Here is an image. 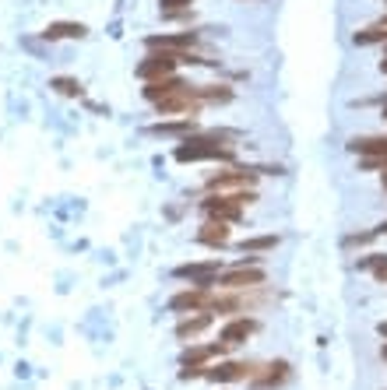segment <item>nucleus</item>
Wrapping results in <instances>:
<instances>
[{
    "label": "nucleus",
    "instance_id": "5701e85b",
    "mask_svg": "<svg viewBox=\"0 0 387 390\" xmlns=\"http://www.w3.org/2000/svg\"><path fill=\"white\" fill-rule=\"evenodd\" d=\"M279 246V236H257V239H243V250L250 253H264V250H274Z\"/></svg>",
    "mask_w": 387,
    "mask_h": 390
},
{
    "label": "nucleus",
    "instance_id": "0eeeda50",
    "mask_svg": "<svg viewBox=\"0 0 387 390\" xmlns=\"http://www.w3.org/2000/svg\"><path fill=\"white\" fill-rule=\"evenodd\" d=\"M257 183V173H247V169H226L208 180V190L211 194H240V190H254Z\"/></svg>",
    "mask_w": 387,
    "mask_h": 390
},
{
    "label": "nucleus",
    "instance_id": "412c9836",
    "mask_svg": "<svg viewBox=\"0 0 387 390\" xmlns=\"http://www.w3.org/2000/svg\"><path fill=\"white\" fill-rule=\"evenodd\" d=\"M359 267H370L377 282H387V257H384V253H370V257H363V260H359Z\"/></svg>",
    "mask_w": 387,
    "mask_h": 390
},
{
    "label": "nucleus",
    "instance_id": "aec40b11",
    "mask_svg": "<svg viewBox=\"0 0 387 390\" xmlns=\"http://www.w3.org/2000/svg\"><path fill=\"white\" fill-rule=\"evenodd\" d=\"M373 42H384V46H387V22H384V25H373V28L356 32V46H373Z\"/></svg>",
    "mask_w": 387,
    "mask_h": 390
},
{
    "label": "nucleus",
    "instance_id": "393cba45",
    "mask_svg": "<svg viewBox=\"0 0 387 390\" xmlns=\"http://www.w3.org/2000/svg\"><path fill=\"white\" fill-rule=\"evenodd\" d=\"M377 330H380V338H387V323H380Z\"/></svg>",
    "mask_w": 387,
    "mask_h": 390
},
{
    "label": "nucleus",
    "instance_id": "4be33fe9",
    "mask_svg": "<svg viewBox=\"0 0 387 390\" xmlns=\"http://www.w3.org/2000/svg\"><path fill=\"white\" fill-rule=\"evenodd\" d=\"M49 88H53V92H60V95H67V99H81V85H78L74 78H53V81H49Z\"/></svg>",
    "mask_w": 387,
    "mask_h": 390
},
{
    "label": "nucleus",
    "instance_id": "4468645a",
    "mask_svg": "<svg viewBox=\"0 0 387 390\" xmlns=\"http://www.w3.org/2000/svg\"><path fill=\"white\" fill-rule=\"evenodd\" d=\"M208 327H211V313H190V316H183L176 323V338L180 341H194L197 334H204Z\"/></svg>",
    "mask_w": 387,
    "mask_h": 390
},
{
    "label": "nucleus",
    "instance_id": "423d86ee",
    "mask_svg": "<svg viewBox=\"0 0 387 390\" xmlns=\"http://www.w3.org/2000/svg\"><path fill=\"white\" fill-rule=\"evenodd\" d=\"M211 306H215V292L211 289H201V285L183 289V292H176L170 299V310L173 313H211Z\"/></svg>",
    "mask_w": 387,
    "mask_h": 390
},
{
    "label": "nucleus",
    "instance_id": "7ed1b4c3",
    "mask_svg": "<svg viewBox=\"0 0 387 390\" xmlns=\"http://www.w3.org/2000/svg\"><path fill=\"white\" fill-rule=\"evenodd\" d=\"M215 285H218V289H226V292L261 289V285H264V271H261V267H250V264H236L233 271L218 274V278H215Z\"/></svg>",
    "mask_w": 387,
    "mask_h": 390
},
{
    "label": "nucleus",
    "instance_id": "ddd939ff",
    "mask_svg": "<svg viewBox=\"0 0 387 390\" xmlns=\"http://www.w3.org/2000/svg\"><path fill=\"white\" fill-rule=\"evenodd\" d=\"M180 88H187V81H180L176 74H170V78H162V81H148V85H145V99L155 105V102H162V99L176 95Z\"/></svg>",
    "mask_w": 387,
    "mask_h": 390
},
{
    "label": "nucleus",
    "instance_id": "20e7f679",
    "mask_svg": "<svg viewBox=\"0 0 387 390\" xmlns=\"http://www.w3.org/2000/svg\"><path fill=\"white\" fill-rule=\"evenodd\" d=\"M229 352V345L226 341H215V345H190L187 352H183V380H190V376H204V369H208V359H215V355H226Z\"/></svg>",
    "mask_w": 387,
    "mask_h": 390
},
{
    "label": "nucleus",
    "instance_id": "c85d7f7f",
    "mask_svg": "<svg viewBox=\"0 0 387 390\" xmlns=\"http://www.w3.org/2000/svg\"><path fill=\"white\" fill-rule=\"evenodd\" d=\"M384 117H387V105H384Z\"/></svg>",
    "mask_w": 387,
    "mask_h": 390
},
{
    "label": "nucleus",
    "instance_id": "9b49d317",
    "mask_svg": "<svg viewBox=\"0 0 387 390\" xmlns=\"http://www.w3.org/2000/svg\"><path fill=\"white\" fill-rule=\"evenodd\" d=\"M197 243H204V246H226L229 243V221L208 218L204 226L197 229Z\"/></svg>",
    "mask_w": 387,
    "mask_h": 390
},
{
    "label": "nucleus",
    "instance_id": "f8f14e48",
    "mask_svg": "<svg viewBox=\"0 0 387 390\" xmlns=\"http://www.w3.org/2000/svg\"><path fill=\"white\" fill-rule=\"evenodd\" d=\"M257 330V320H250V316H236V320H229L226 327H222V341L233 348V345H243L250 334Z\"/></svg>",
    "mask_w": 387,
    "mask_h": 390
},
{
    "label": "nucleus",
    "instance_id": "39448f33",
    "mask_svg": "<svg viewBox=\"0 0 387 390\" xmlns=\"http://www.w3.org/2000/svg\"><path fill=\"white\" fill-rule=\"evenodd\" d=\"M204 102H201V95H197V88H180L176 95H170V99H162V102H155V109L162 117H197V109H201Z\"/></svg>",
    "mask_w": 387,
    "mask_h": 390
},
{
    "label": "nucleus",
    "instance_id": "1a4fd4ad",
    "mask_svg": "<svg viewBox=\"0 0 387 390\" xmlns=\"http://www.w3.org/2000/svg\"><path fill=\"white\" fill-rule=\"evenodd\" d=\"M254 373H257V366H250V362H218V366L204 369V376H208V380H215V383H233V380H250Z\"/></svg>",
    "mask_w": 387,
    "mask_h": 390
},
{
    "label": "nucleus",
    "instance_id": "b1692460",
    "mask_svg": "<svg viewBox=\"0 0 387 390\" xmlns=\"http://www.w3.org/2000/svg\"><path fill=\"white\" fill-rule=\"evenodd\" d=\"M194 0H158V8L162 11H190Z\"/></svg>",
    "mask_w": 387,
    "mask_h": 390
},
{
    "label": "nucleus",
    "instance_id": "6e6552de",
    "mask_svg": "<svg viewBox=\"0 0 387 390\" xmlns=\"http://www.w3.org/2000/svg\"><path fill=\"white\" fill-rule=\"evenodd\" d=\"M218 274H222V264L218 260H194V264H180L176 267V278H190V282L201 285V289H215Z\"/></svg>",
    "mask_w": 387,
    "mask_h": 390
},
{
    "label": "nucleus",
    "instance_id": "dca6fc26",
    "mask_svg": "<svg viewBox=\"0 0 387 390\" xmlns=\"http://www.w3.org/2000/svg\"><path fill=\"white\" fill-rule=\"evenodd\" d=\"M42 35H46L49 42H57V39H85L88 28H85L81 22H53V25H46Z\"/></svg>",
    "mask_w": 387,
    "mask_h": 390
},
{
    "label": "nucleus",
    "instance_id": "cd10ccee",
    "mask_svg": "<svg viewBox=\"0 0 387 390\" xmlns=\"http://www.w3.org/2000/svg\"><path fill=\"white\" fill-rule=\"evenodd\" d=\"M384 190H387V173H384Z\"/></svg>",
    "mask_w": 387,
    "mask_h": 390
},
{
    "label": "nucleus",
    "instance_id": "a878e982",
    "mask_svg": "<svg viewBox=\"0 0 387 390\" xmlns=\"http://www.w3.org/2000/svg\"><path fill=\"white\" fill-rule=\"evenodd\" d=\"M380 71H384V74H387V53H384V60H380Z\"/></svg>",
    "mask_w": 387,
    "mask_h": 390
},
{
    "label": "nucleus",
    "instance_id": "bb28decb",
    "mask_svg": "<svg viewBox=\"0 0 387 390\" xmlns=\"http://www.w3.org/2000/svg\"><path fill=\"white\" fill-rule=\"evenodd\" d=\"M380 355H384V362H387V345H384V348H380Z\"/></svg>",
    "mask_w": 387,
    "mask_h": 390
},
{
    "label": "nucleus",
    "instance_id": "2eb2a0df",
    "mask_svg": "<svg viewBox=\"0 0 387 390\" xmlns=\"http://www.w3.org/2000/svg\"><path fill=\"white\" fill-rule=\"evenodd\" d=\"M250 380H254L257 387H279V383L289 380V362H282V359H279V362H267V366H264L261 373H254Z\"/></svg>",
    "mask_w": 387,
    "mask_h": 390
},
{
    "label": "nucleus",
    "instance_id": "f03ea898",
    "mask_svg": "<svg viewBox=\"0 0 387 390\" xmlns=\"http://www.w3.org/2000/svg\"><path fill=\"white\" fill-rule=\"evenodd\" d=\"M190 53V49H187ZM183 64V53H170V49H148V57L138 64V78L141 81H162L176 74V67Z\"/></svg>",
    "mask_w": 387,
    "mask_h": 390
},
{
    "label": "nucleus",
    "instance_id": "f3484780",
    "mask_svg": "<svg viewBox=\"0 0 387 390\" xmlns=\"http://www.w3.org/2000/svg\"><path fill=\"white\" fill-rule=\"evenodd\" d=\"M349 148L363 158H387V137H352Z\"/></svg>",
    "mask_w": 387,
    "mask_h": 390
},
{
    "label": "nucleus",
    "instance_id": "a211bd4d",
    "mask_svg": "<svg viewBox=\"0 0 387 390\" xmlns=\"http://www.w3.org/2000/svg\"><path fill=\"white\" fill-rule=\"evenodd\" d=\"M148 130L151 134H165V137H190L194 134V117H180L176 124H155Z\"/></svg>",
    "mask_w": 387,
    "mask_h": 390
},
{
    "label": "nucleus",
    "instance_id": "9d476101",
    "mask_svg": "<svg viewBox=\"0 0 387 390\" xmlns=\"http://www.w3.org/2000/svg\"><path fill=\"white\" fill-rule=\"evenodd\" d=\"M148 49H170V53H187L197 42V32H170V35H148Z\"/></svg>",
    "mask_w": 387,
    "mask_h": 390
},
{
    "label": "nucleus",
    "instance_id": "6ab92c4d",
    "mask_svg": "<svg viewBox=\"0 0 387 390\" xmlns=\"http://www.w3.org/2000/svg\"><path fill=\"white\" fill-rule=\"evenodd\" d=\"M197 95H201V102H229L233 99V88L229 85H201Z\"/></svg>",
    "mask_w": 387,
    "mask_h": 390
},
{
    "label": "nucleus",
    "instance_id": "f257e3e1",
    "mask_svg": "<svg viewBox=\"0 0 387 390\" xmlns=\"http://www.w3.org/2000/svg\"><path fill=\"white\" fill-rule=\"evenodd\" d=\"M257 194L254 190H240V194H208L201 201V211L208 218H218V221H240L243 218V207L254 204Z\"/></svg>",
    "mask_w": 387,
    "mask_h": 390
}]
</instances>
